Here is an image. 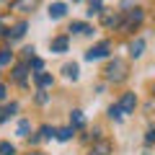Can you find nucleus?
Returning <instances> with one entry per match:
<instances>
[{
	"label": "nucleus",
	"mask_w": 155,
	"mask_h": 155,
	"mask_svg": "<svg viewBox=\"0 0 155 155\" xmlns=\"http://www.w3.org/2000/svg\"><path fill=\"white\" fill-rule=\"evenodd\" d=\"M106 80H111V83H122L124 78H127V62L119 60V57H114V60L106 65Z\"/></svg>",
	"instance_id": "obj_1"
},
{
	"label": "nucleus",
	"mask_w": 155,
	"mask_h": 155,
	"mask_svg": "<svg viewBox=\"0 0 155 155\" xmlns=\"http://www.w3.org/2000/svg\"><path fill=\"white\" fill-rule=\"evenodd\" d=\"M109 52H111V44H109V41H98L96 47H91V49L85 52V60H88V62L101 60V57H109Z\"/></svg>",
	"instance_id": "obj_2"
},
{
	"label": "nucleus",
	"mask_w": 155,
	"mask_h": 155,
	"mask_svg": "<svg viewBox=\"0 0 155 155\" xmlns=\"http://www.w3.org/2000/svg\"><path fill=\"white\" fill-rule=\"evenodd\" d=\"M142 18H145V11H142V8H134V11L127 16V23L122 26V31H132L134 26H140V21H142Z\"/></svg>",
	"instance_id": "obj_3"
},
{
	"label": "nucleus",
	"mask_w": 155,
	"mask_h": 155,
	"mask_svg": "<svg viewBox=\"0 0 155 155\" xmlns=\"http://www.w3.org/2000/svg\"><path fill=\"white\" fill-rule=\"evenodd\" d=\"M134 106H137V96H134V93H124L122 98H119V109H122V114H132Z\"/></svg>",
	"instance_id": "obj_4"
},
{
	"label": "nucleus",
	"mask_w": 155,
	"mask_h": 155,
	"mask_svg": "<svg viewBox=\"0 0 155 155\" xmlns=\"http://www.w3.org/2000/svg\"><path fill=\"white\" fill-rule=\"evenodd\" d=\"M67 47H70V39H67V36H57V39H52V52H54V54L67 52Z\"/></svg>",
	"instance_id": "obj_5"
},
{
	"label": "nucleus",
	"mask_w": 155,
	"mask_h": 155,
	"mask_svg": "<svg viewBox=\"0 0 155 155\" xmlns=\"http://www.w3.org/2000/svg\"><path fill=\"white\" fill-rule=\"evenodd\" d=\"M145 52V39H134L132 44H129V57H134V60H140Z\"/></svg>",
	"instance_id": "obj_6"
},
{
	"label": "nucleus",
	"mask_w": 155,
	"mask_h": 155,
	"mask_svg": "<svg viewBox=\"0 0 155 155\" xmlns=\"http://www.w3.org/2000/svg\"><path fill=\"white\" fill-rule=\"evenodd\" d=\"M67 13V3H52L49 5V18H62Z\"/></svg>",
	"instance_id": "obj_7"
},
{
	"label": "nucleus",
	"mask_w": 155,
	"mask_h": 155,
	"mask_svg": "<svg viewBox=\"0 0 155 155\" xmlns=\"http://www.w3.org/2000/svg\"><path fill=\"white\" fill-rule=\"evenodd\" d=\"M34 78H36V83H39V88H49V85L54 83V78H52L49 72H34Z\"/></svg>",
	"instance_id": "obj_8"
},
{
	"label": "nucleus",
	"mask_w": 155,
	"mask_h": 155,
	"mask_svg": "<svg viewBox=\"0 0 155 155\" xmlns=\"http://www.w3.org/2000/svg\"><path fill=\"white\" fill-rule=\"evenodd\" d=\"M26 75H28V65H16L13 67V78H16L21 85H26Z\"/></svg>",
	"instance_id": "obj_9"
},
{
	"label": "nucleus",
	"mask_w": 155,
	"mask_h": 155,
	"mask_svg": "<svg viewBox=\"0 0 155 155\" xmlns=\"http://www.w3.org/2000/svg\"><path fill=\"white\" fill-rule=\"evenodd\" d=\"M70 31L72 34H93V28H91L85 21H72L70 23Z\"/></svg>",
	"instance_id": "obj_10"
},
{
	"label": "nucleus",
	"mask_w": 155,
	"mask_h": 155,
	"mask_svg": "<svg viewBox=\"0 0 155 155\" xmlns=\"http://www.w3.org/2000/svg\"><path fill=\"white\" fill-rule=\"evenodd\" d=\"M62 72H65V78H70V80H78V75H80V70H78L75 62H67V65L62 67Z\"/></svg>",
	"instance_id": "obj_11"
},
{
	"label": "nucleus",
	"mask_w": 155,
	"mask_h": 155,
	"mask_svg": "<svg viewBox=\"0 0 155 155\" xmlns=\"http://www.w3.org/2000/svg\"><path fill=\"white\" fill-rule=\"evenodd\" d=\"M72 134H75V129H72V127H62V129H57V140H60V142L72 140Z\"/></svg>",
	"instance_id": "obj_12"
},
{
	"label": "nucleus",
	"mask_w": 155,
	"mask_h": 155,
	"mask_svg": "<svg viewBox=\"0 0 155 155\" xmlns=\"http://www.w3.org/2000/svg\"><path fill=\"white\" fill-rule=\"evenodd\" d=\"M23 34H26V21H18L16 26H13V31H11V36H8V39H21Z\"/></svg>",
	"instance_id": "obj_13"
},
{
	"label": "nucleus",
	"mask_w": 155,
	"mask_h": 155,
	"mask_svg": "<svg viewBox=\"0 0 155 155\" xmlns=\"http://www.w3.org/2000/svg\"><path fill=\"white\" fill-rule=\"evenodd\" d=\"M70 122H72V129H75V127H83V124H85V116H83V111H72V114H70Z\"/></svg>",
	"instance_id": "obj_14"
},
{
	"label": "nucleus",
	"mask_w": 155,
	"mask_h": 155,
	"mask_svg": "<svg viewBox=\"0 0 155 155\" xmlns=\"http://www.w3.org/2000/svg\"><path fill=\"white\" fill-rule=\"evenodd\" d=\"M28 129H31V124H28L26 119H21V122H18V129H16V134H18V137H28Z\"/></svg>",
	"instance_id": "obj_15"
},
{
	"label": "nucleus",
	"mask_w": 155,
	"mask_h": 155,
	"mask_svg": "<svg viewBox=\"0 0 155 155\" xmlns=\"http://www.w3.org/2000/svg\"><path fill=\"white\" fill-rule=\"evenodd\" d=\"M101 11H104V3H101V0H96V3L88 5V16H98Z\"/></svg>",
	"instance_id": "obj_16"
},
{
	"label": "nucleus",
	"mask_w": 155,
	"mask_h": 155,
	"mask_svg": "<svg viewBox=\"0 0 155 155\" xmlns=\"http://www.w3.org/2000/svg\"><path fill=\"white\" fill-rule=\"evenodd\" d=\"M11 60H13L11 49H0V65H11Z\"/></svg>",
	"instance_id": "obj_17"
},
{
	"label": "nucleus",
	"mask_w": 155,
	"mask_h": 155,
	"mask_svg": "<svg viewBox=\"0 0 155 155\" xmlns=\"http://www.w3.org/2000/svg\"><path fill=\"white\" fill-rule=\"evenodd\" d=\"M109 116L111 119H116V122H119V119H122V109H119V104H114V106H109Z\"/></svg>",
	"instance_id": "obj_18"
},
{
	"label": "nucleus",
	"mask_w": 155,
	"mask_h": 155,
	"mask_svg": "<svg viewBox=\"0 0 155 155\" xmlns=\"http://www.w3.org/2000/svg\"><path fill=\"white\" fill-rule=\"evenodd\" d=\"M52 134H57V132H54V129H52V127H49V124H44V127L39 129V137H41V140H49V137H52Z\"/></svg>",
	"instance_id": "obj_19"
},
{
	"label": "nucleus",
	"mask_w": 155,
	"mask_h": 155,
	"mask_svg": "<svg viewBox=\"0 0 155 155\" xmlns=\"http://www.w3.org/2000/svg\"><path fill=\"white\" fill-rule=\"evenodd\" d=\"M0 155H16V147L11 142H0Z\"/></svg>",
	"instance_id": "obj_20"
},
{
	"label": "nucleus",
	"mask_w": 155,
	"mask_h": 155,
	"mask_svg": "<svg viewBox=\"0 0 155 155\" xmlns=\"http://www.w3.org/2000/svg\"><path fill=\"white\" fill-rule=\"evenodd\" d=\"M13 8H18V11H31L34 8V3H11Z\"/></svg>",
	"instance_id": "obj_21"
},
{
	"label": "nucleus",
	"mask_w": 155,
	"mask_h": 155,
	"mask_svg": "<svg viewBox=\"0 0 155 155\" xmlns=\"http://www.w3.org/2000/svg\"><path fill=\"white\" fill-rule=\"evenodd\" d=\"M31 67H34L36 72H41V70H44V62L39 60V57H34V60H31Z\"/></svg>",
	"instance_id": "obj_22"
},
{
	"label": "nucleus",
	"mask_w": 155,
	"mask_h": 155,
	"mask_svg": "<svg viewBox=\"0 0 155 155\" xmlns=\"http://www.w3.org/2000/svg\"><path fill=\"white\" fill-rule=\"evenodd\" d=\"M145 142H147V145H153V142H155V127H150V129H147V134H145Z\"/></svg>",
	"instance_id": "obj_23"
},
{
	"label": "nucleus",
	"mask_w": 155,
	"mask_h": 155,
	"mask_svg": "<svg viewBox=\"0 0 155 155\" xmlns=\"http://www.w3.org/2000/svg\"><path fill=\"white\" fill-rule=\"evenodd\" d=\"M16 111H18V104H8L5 106V116H13Z\"/></svg>",
	"instance_id": "obj_24"
},
{
	"label": "nucleus",
	"mask_w": 155,
	"mask_h": 155,
	"mask_svg": "<svg viewBox=\"0 0 155 155\" xmlns=\"http://www.w3.org/2000/svg\"><path fill=\"white\" fill-rule=\"evenodd\" d=\"M36 101H39V104H47V101H49V96H47L44 91H39V96H36Z\"/></svg>",
	"instance_id": "obj_25"
},
{
	"label": "nucleus",
	"mask_w": 155,
	"mask_h": 155,
	"mask_svg": "<svg viewBox=\"0 0 155 155\" xmlns=\"http://www.w3.org/2000/svg\"><path fill=\"white\" fill-rule=\"evenodd\" d=\"M5 96H8V91H5V85H3V83H0V101H3V98H5Z\"/></svg>",
	"instance_id": "obj_26"
},
{
	"label": "nucleus",
	"mask_w": 155,
	"mask_h": 155,
	"mask_svg": "<svg viewBox=\"0 0 155 155\" xmlns=\"http://www.w3.org/2000/svg\"><path fill=\"white\" fill-rule=\"evenodd\" d=\"M8 116H5V109H0V122H5Z\"/></svg>",
	"instance_id": "obj_27"
},
{
	"label": "nucleus",
	"mask_w": 155,
	"mask_h": 155,
	"mask_svg": "<svg viewBox=\"0 0 155 155\" xmlns=\"http://www.w3.org/2000/svg\"><path fill=\"white\" fill-rule=\"evenodd\" d=\"M28 155H44V153H28Z\"/></svg>",
	"instance_id": "obj_28"
},
{
	"label": "nucleus",
	"mask_w": 155,
	"mask_h": 155,
	"mask_svg": "<svg viewBox=\"0 0 155 155\" xmlns=\"http://www.w3.org/2000/svg\"><path fill=\"white\" fill-rule=\"evenodd\" d=\"M96 155H106V153H96Z\"/></svg>",
	"instance_id": "obj_29"
},
{
	"label": "nucleus",
	"mask_w": 155,
	"mask_h": 155,
	"mask_svg": "<svg viewBox=\"0 0 155 155\" xmlns=\"http://www.w3.org/2000/svg\"><path fill=\"white\" fill-rule=\"evenodd\" d=\"M153 93H155V85H153Z\"/></svg>",
	"instance_id": "obj_30"
}]
</instances>
